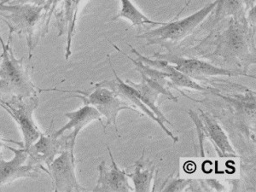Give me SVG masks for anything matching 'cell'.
Instances as JSON below:
<instances>
[{"mask_svg": "<svg viewBox=\"0 0 256 192\" xmlns=\"http://www.w3.org/2000/svg\"><path fill=\"white\" fill-rule=\"evenodd\" d=\"M254 32L256 28L247 18H229L224 30H214L195 50L202 58L220 65L223 62L230 70L248 76V68L256 64Z\"/></svg>", "mask_w": 256, "mask_h": 192, "instance_id": "obj_1", "label": "cell"}, {"mask_svg": "<svg viewBox=\"0 0 256 192\" xmlns=\"http://www.w3.org/2000/svg\"><path fill=\"white\" fill-rule=\"evenodd\" d=\"M12 35L4 44L0 55V98L12 96L32 98L38 96V88L35 86L30 77V70L24 65V58L18 59L12 50Z\"/></svg>", "mask_w": 256, "mask_h": 192, "instance_id": "obj_2", "label": "cell"}, {"mask_svg": "<svg viewBox=\"0 0 256 192\" xmlns=\"http://www.w3.org/2000/svg\"><path fill=\"white\" fill-rule=\"evenodd\" d=\"M0 18L9 28L10 35L25 37L28 47V58L31 60L32 52L43 38V6L0 4Z\"/></svg>", "mask_w": 256, "mask_h": 192, "instance_id": "obj_3", "label": "cell"}, {"mask_svg": "<svg viewBox=\"0 0 256 192\" xmlns=\"http://www.w3.org/2000/svg\"><path fill=\"white\" fill-rule=\"evenodd\" d=\"M217 4L218 0H216L187 18L171 22H166V24L160 28L138 35L137 38H143L147 44H159L169 49L172 46L180 43L193 34L198 26L214 10Z\"/></svg>", "mask_w": 256, "mask_h": 192, "instance_id": "obj_4", "label": "cell"}, {"mask_svg": "<svg viewBox=\"0 0 256 192\" xmlns=\"http://www.w3.org/2000/svg\"><path fill=\"white\" fill-rule=\"evenodd\" d=\"M40 92H58L62 94H74L72 98L80 99L84 104L94 106L102 114V116L105 117L106 124L104 126V132L106 131L107 126H113L116 130V132H118L116 120L118 114L122 110H128L134 111L140 116H143V114L140 113L137 108H134L129 102L117 95L113 90L98 84H95L94 88L88 92L80 90H60L58 88L40 89Z\"/></svg>", "mask_w": 256, "mask_h": 192, "instance_id": "obj_5", "label": "cell"}, {"mask_svg": "<svg viewBox=\"0 0 256 192\" xmlns=\"http://www.w3.org/2000/svg\"><path fill=\"white\" fill-rule=\"evenodd\" d=\"M38 96L1 99L0 106L14 119L24 137V148H28L40 136L41 131L35 122L34 114L38 106Z\"/></svg>", "mask_w": 256, "mask_h": 192, "instance_id": "obj_6", "label": "cell"}, {"mask_svg": "<svg viewBox=\"0 0 256 192\" xmlns=\"http://www.w3.org/2000/svg\"><path fill=\"white\" fill-rule=\"evenodd\" d=\"M154 58L162 59L168 64H172L176 70L192 80H208V78L216 76H250L241 72L218 67L216 64H210L200 59L183 58L176 55L172 52H168V53H154Z\"/></svg>", "mask_w": 256, "mask_h": 192, "instance_id": "obj_7", "label": "cell"}, {"mask_svg": "<svg viewBox=\"0 0 256 192\" xmlns=\"http://www.w3.org/2000/svg\"><path fill=\"white\" fill-rule=\"evenodd\" d=\"M52 122L49 130L42 132L38 140L26 148L28 163L38 168L41 172L48 174V166L62 152L67 148H74L66 136L55 137L52 132Z\"/></svg>", "mask_w": 256, "mask_h": 192, "instance_id": "obj_8", "label": "cell"}, {"mask_svg": "<svg viewBox=\"0 0 256 192\" xmlns=\"http://www.w3.org/2000/svg\"><path fill=\"white\" fill-rule=\"evenodd\" d=\"M48 174L52 178L53 190L56 192H80L82 187L76 177V158L73 148L62 152L48 166Z\"/></svg>", "mask_w": 256, "mask_h": 192, "instance_id": "obj_9", "label": "cell"}, {"mask_svg": "<svg viewBox=\"0 0 256 192\" xmlns=\"http://www.w3.org/2000/svg\"><path fill=\"white\" fill-rule=\"evenodd\" d=\"M14 153V156L6 160L0 156V188L20 178H38L40 170L28 163V152L24 147L16 148L6 146Z\"/></svg>", "mask_w": 256, "mask_h": 192, "instance_id": "obj_10", "label": "cell"}, {"mask_svg": "<svg viewBox=\"0 0 256 192\" xmlns=\"http://www.w3.org/2000/svg\"><path fill=\"white\" fill-rule=\"evenodd\" d=\"M108 61H110V66L111 67V70H113L114 74L116 76V79L112 80H104V82H99L98 84L102 86H106V88H110L111 90H113L117 95H119L122 98L124 99L125 101L129 102L130 104L135 108H138L140 110L142 111L143 114L146 116L152 119L154 122L158 123V125L160 126V128L162 129L163 132L168 136V137L172 138L174 143H176L178 141V138L174 136L172 134V132L169 130L168 128H166V126L164 125L165 123L162 122L159 118H158L153 112H152L150 108H148L144 104L140 98L136 95V90L135 88H132V86L128 84L126 82H123L122 80L120 78L119 76H117L116 70L114 68L113 65L111 64L110 56L108 55Z\"/></svg>", "mask_w": 256, "mask_h": 192, "instance_id": "obj_11", "label": "cell"}, {"mask_svg": "<svg viewBox=\"0 0 256 192\" xmlns=\"http://www.w3.org/2000/svg\"><path fill=\"white\" fill-rule=\"evenodd\" d=\"M108 154L110 156L111 166H107L105 160H102L98 166L99 176L96 186L92 192H128L134 190L130 186L129 178L126 172L119 168L116 162H114L110 148H108Z\"/></svg>", "mask_w": 256, "mask_h": 192, "instance_id": "obj_12", "label": "cell"}, {"mask_svg": "<svg viewBox=\"0 0 256 192\" xmlns=\"http://www.w3.org/2000/svg\"><path fill=\"white\" fill-rule=\"evenodd\" d=\"M83 1L84 0H62L54 14L56 20L59 37L65 34H67V42L65 47V58L67 61L72 53L71 47L76 20Z\"/></svg>", "mask_w": 256, "mask_h": 192, "instance_id": "obj_13", "label": "cell"}, {"mask_svg": "<svg viewBox=\"0 0 256 192\" xmlns=\"http://www.w3.org/2000/svg\"><path fill=\"white\" fill-rule=\"evenodd\" d=\"M64 116L68 119V122L62 128L56 132H53L55 137H60L64 132L73 130L66 136L70 144L76 146V138L78 137L82 129L94 120H98L102 126V114L99 113L96 108L90 105L84 104L77 110L71 111L64 114Z\"/></svg>", "mask_w": 256, "mask_h": 192, "instance_id": "obj_14", "label": "cell"}, {"mask_svg": "<svg viewBox=\"0 0 256 192\" xmlns=\"http://www.w3.org/2000/svg\"><path fill=\"white\" fill-rule=\"evenodd\" d=\"M129 47L131 48L132 53H134V55L137 56V59L140 60L143 64L148 65L150 67L156 68V70H162L163 72L166 73L168 80L171 82V86L186 88V89H190V90H198V92H208V90L212 92L214 90V88H205L204 86L198 84V82H194L188 76L180 72L178 70H176L174 66L165 60L156 58L152 60V59L148 58L147 56L140 54L137 50L130 44H129Z\"/></svg>", "mask_w": 256, "mask_h": 192, "instance_id": "obj_15", "label": "cell"}, {"mask_svg": "<svg viewBox=\"0 0 256 192\" xmlns=\"http://www.w3.org/2000/svg\"><path fill=\"white\" fill-rule=\"evenodd\" d=\"M201 114L205 129V136L212 141L220 156L236 158V152L232 148L222 126L208 114L204 113L202 110H201Z\"/></svg>", "mask_w": 256, "mask_h": 192, "instance_id": "obj_16", "label": "cell"}, {"mask_svg": "<svg viewBox=\"0 0 256 192\" xmlns=\"http://www.w3.org/2000/svg\"><path fill=\"white\" fill-rule=\"evenodd\" d=\"M144 150L141 158L134 165L132 172H126L129 178H131L134 186V190L137 192H150L152 181L154 180L156 168L150 165L144 159Z\"/></svg>", "mask_w": 256, "mask_h": 192, "instance_id": "obj_17", "label": "cell"}, {"mask_svg": "<svg viewBox=\"0 0 256 192\" xmlns=\"http://www.w3.org/2000/svg\"><path fill=\"white\" fill-rule=\"evenodd\" d=\"M214 16L207 26L212 28L226 18H247L246 0H218Z\"/></svg>", "mask_w": 256, "mask_h": 192, "instance_id": "obj_18", "label": "cell"}, {"mask_svg": "<svg viewBox=\"0 0 256 192\" xmlns=\"http://www.w3.org/2000/svg\"><path fill=\"white\" fill-rule=\"evenodd\" d=\"M128 84L132 86V88H135L136 90V95L140 98V100L148 107V108L152 110V112L159 118V119L164 123H168L172 125V123L166 119L165 116L163 114L162 112L160 111V108H158L156 105V101H158V96L160 95V92L158 90L152 88L148 83H146L144 80H142V82L140 84H136L134 82H131L130 80H126Z\"/></svg>", "mask_w": 256, "mask_h": 192, "instance_id": "obj_19", "label": "cell"}, {"mask_svg": "<svg viewBox=\"0 0 256 192\" xmlns=\"http://www.w3.org/2000/svg\"><path fill=\"white\" fill-rule=\"evenodd\" d=\"M120 9L117 15L111 18L110 22H114L120 18H125L131 22L132 26H140L144 25H152V26H162L166 24V22H156L148 19L144 15L136 6H134L131 0H120Z\"/></svg>", "mask_w": 256, "mask_h": 192, "instance_id": "obj_20", "label": "cell"}, {"mask_svg": "<svg viewBox=\"0 0 256 192\" xmlns=\"http://www.w3.org/2000/svg\"><path fill=\"white\" fill-rule=\"evenodd\" d=\"M62 0H46L43 6V20H42V34L44 37L49 31L50 22L55 14Z\"/></svg>", "mask_w": 256, "mask_h": 192, "instance_id": "obj_21", "label": "cell"}, {"mask_svg": "<svg viewBox=\"0 0 256 192\" xmlns=\"http://www.w3.org/2000/svg\"><path fill=\"white\" fill-rule=\"evenodd\" d=\"M192 180H184V178H171L169 180H166V182L163 184L162 189L160 190L164 192H182L186 189V187L189 186L190 184H192Z\"/></svg>", "mask_w": 256, "mask_h": 192, "instance_id": "obj_22", "label": "cell"}, {"mask_svg": "<svg viewBox=\"0 0 256 192\" xmlns=\"http://www.w3.org/2000/svg\"><path fill=\"white\" fill-rule=\"evenodd\" d=\"M189 114L192 120L195 123L196 129H198V140H199V144H200V153H201L202 156H204V141L206 138V136H205L204 122L199 118L198 114L195 113L194 111L189 110Z\"/></svg>", "mask_w": 256, "mask_h": 192, "instance_id": "obj_23", "label": "cell"}, {"mask_svg": "<svg viewBox=\"0 0 256 192\" xmlns=\"http://www.w3.org/2000/svg\"><path fill=\"white\" fill-rule=\"evenodd\" d=\"M46 0H0L2 4H35L44 6Z\"/></svg>", "mask_w": 256, "mask_h": 192, "instance_id": "obj_24", "label": "cell"}, {"mask_svg": "<svg viewBox=\"0 0 256 192\" xmlns=\"http://www.w3.org/2000/svg\"><path fill=\"white\" fill-rule=\"evenodd\" d=\"M4 142H10V143L16 144H18V142H16V141H13V140H6V138H4L2 136H1V134H0V156H2V148L3 147H6V144L4 143Z\"/></svg>", "mask_w": 256, "mask_h": 192, "instance_id": "obj_25", "label": "cell"}, {"mask_svg": "<svg viewBox=\"0 0 256 192\" xmlns=\"http://www.w3.org/2000/svg\"><path fill=\"white\" fill-rule=\"evenodd\" d=\"M254 6H256V0H246V7L250 10Z\"/></svg>", "mask_w": 256, "mask_h": 192, "instance_id": "obj_26", "label": "cell"}, {"mask_svg": "<svg viewBox=\"0 0 256 192\" xmlns=\"http://www.w3.org/2000/svg\"><path fill=\"white\" fill-rule=\"evenodd\" d=\"M0 43H1V46H3L4 44H6V43H4V41L3 38H2L1 32H0Z\"/></svg>", "mask_w": 256, "mask_h": 192, "instance_id": "obj_27", "label": "cell"}, {"mask_svg": "<svg viewBox=\"0 0 256 192\" xmlns=\"http://www.w3.org/2000/svg\"><path fill=\"white\" fill-rule=\"evenodd\" d=\"M0 102H1V98H0Z\"/></svg>", "mask_w": 256, "mask_h": 192, "instance_id": "obj_28", "label": "cell"}]
</instances>
